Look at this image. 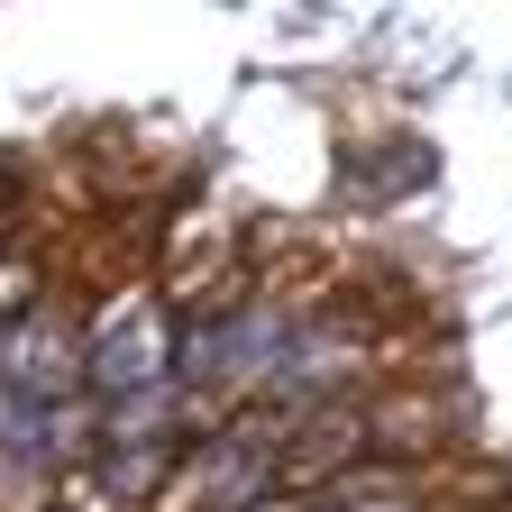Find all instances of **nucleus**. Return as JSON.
Instances as JSON below:
<instances>
[{
  "label": "nucleus",
  "mask_w": 512,
  "mask_h": 512,
  "mask_svg": "<svg viewBox=\"0 0 512 512\" xmlns=\"http://www.w3.org/2000/svg\"><path fill=\"white\" fill-rule=\"evenodd\" d=\"M275 476V439L266 430H229L211 439V458H192V476L174 485V512H247Z\"/></svg>",
  "instance_id": "f03ea898"
},
{
  "label": "nucleus",
  "mask_w": 512,
  "mask_h": 512,
  "mask_svg": "<svg viewBox=\"0 0 512 512\" xmlns=\"http://www.w3.org/2000/svg\"><path fill=\"white\" fill-rule=\"evenodd\" d=\"M83 384H92V394H110V403L156 412L165 384H174V330H165V311H156V302H119L110 330L83 348Z\"/></svg>",
  "instance_id": "f257e3e1"
},
{
  "label": "nucleus",
  "mask_w": 512,
  "mask_h": 512,
  "mask_svg": "<svg viewBox=\"0 0 512 512\" xmlns=\"http://www.w3.org/2000/svg\"><path fill=\"white\" fill-rule=\"evenodd\" d=\"M348 366H357V348H348L339 330L284 339V357H275V403H284V412H311L320 394H339V384H348Z\"/></svg>",
  "instance_id": "20e7f679"
},
{
  "label": "nucleus",
  "mask_w": 512,
  "mask_h": 512,
  "mask_svg": "<svg viewBox=\"0 0 512 512\" xmlns=\"http://www.w3.org/2000/svg\"><path fill=\"white\" fill-rule=\"evenodd\" d=\"M366 512H412V503H366Z\"/></svg>",
  "instance_id": "39448f33"
},
{
  "label": "nucleus",
  "mask_w": 512,
  "mask_h": 512,
  "mask_svg": "<svg viewBox=\"0 0 512 512\" xmlns=\"http://www.w3.org/2000/svg\"><path fill=\"white\" fill-rule=\"evenodd\" d=\"M284 339H293V320H275V311H238L229 330H211L202 348L183 357V375H202V384H247V375H275Z\"/></svg>",
  "instance_id": "7ed1b4c3"
}]
</instances>
